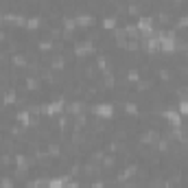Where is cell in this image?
I'll list each match as a JSON object with an SVG mask.
<instances>
[{
	"label": "cell",
	"instance_id": "1",
	"mask_svg": "<svg viewBox=\"0 0 188 188\" xmlns=\"http://www.w3.org/2000/svg\"><path fill=\"white\" fill-rule=\"evenodd\" d=\"M96 114H101V116H109V107H107V105H103V107H98V109H96Z\"/></svg>",
	"mask_w": 188,
	"mask_h": 188
}]
</instances>
